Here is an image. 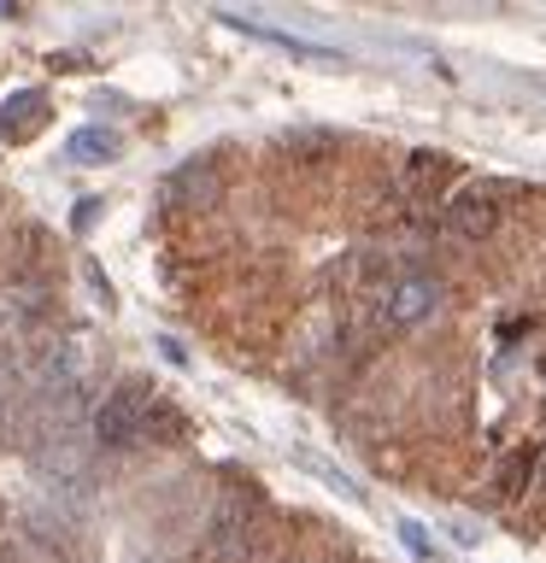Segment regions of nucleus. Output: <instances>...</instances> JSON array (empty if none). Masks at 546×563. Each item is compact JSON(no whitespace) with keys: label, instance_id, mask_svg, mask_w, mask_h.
Masks as SVG:
<instances>
[{"label":"nucleus","instance_id":"obj_5","mask_svg":"<svg viewBox=\"0 0 546 563\" xmlns=\"http://www.w3.org/2000/svg\"><path fill=\"white\" fill-rule=\"evenodd\" d=\"M65 153H70V165H112V158H118V130H106V123H83V130H70Z\"/></svg>","mask_w":546,"mask_h":563},{"label":"nucleus","instance_id":"obj_1","mask_svg":"<svg viewBox=\"0 0 546 563\" xmlns=\"http://www.w3.org/2000/svg\"><path fill=\"white\" fill-rule=\"evenodd\" d=\"M148 417H153V394H148V387H141V382L118 387V394L100 405V440H135L141 429H148Z\"/></svg>","mask_w":546,"mask_h":563},{"label":"nucleus","instance_id":"obj_3","mask_svg":"<svg viewBox=\"0 0 546 563\" xmlns=\"http://www.w3.org/2000/svg\"><path fill=\"white\" fill-rule=\"evenodd\" d=\"M47 118H53V106H47L42 88H18V95H7V106H0V135L30 141V135L47 130Z\"/></svg>","mask_w":546,"mask_h":563},{"label":"nucleus","instance_id":"obj_6","mask_svg":"<svg viewBox=\"0 0 546 563\" xmlns=\"http://www.w3.org/2000/svg\"><path fill=\"white\" fill-rule=\"evenodd\" d=\"M400 540H405V545H412V552H417V558H429V534H423V528H417L412 517H405V522H400Z\"/></svg>","mask_w":546,"mask_h":563},{"label":"nucleus","instance_id":"obj_2","mask_svg":"<svg viewBox=\"0 0 546 563\" xmlns=\"http://www.w3.org/2000/svg\"><path fill=\"white\" fill-rule=\"evenodd\" d=\"M435 306H440V282L435 276H405V282L387 288V323H400V329L423 323Z\"/></svg>","mask_w":546,"mask_h":563},{"label":"nucleus","instance_id":"obj_4","mask_svg":"<svg viewBox=\"0 0 546 563\" xmlns=\"http://www.w3.org/2000/svg\"><path fill=\"white\" fill-rule=\"evenodd\" d=\"M493 223H500V206H493V194H488V188L452 194V206H447V229H452V235L482 241V235H493Z\"/></svg>","mask_w":546,"mask_h":563}]
</instances>
